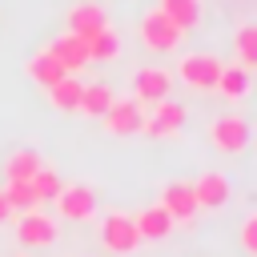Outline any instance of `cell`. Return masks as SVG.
Segmentation results:
<instances>
[{"instance_id":"1","label":"cell","mask_w":257,"mask_h":257,"mask_svg":"<svg viewBox=\"0 0 257 257\" xmlns=\"http://www.w3.org/2000/svg\"><path fill=\"white\" fill-rule=\"evenodd\" d=\"M137 32H141V44H145L149 52H173V48L181 44V36H185L161 8H149V12L141 16V28H137Z\"/></svg>"},{"instance_id":"2","label":"cell","mask_w":257,"mask_h":257,"mask_svg":"<svg viewBox=\"0 0 257 257\" xmlns=\"http://www.w3.org/2000/svg\"><path fill=\"white\" fill-rule=\"evenodd\" d=\"M221 60L213 52H189L177 60V76L189 84V88H217V76H221Z\"/></svg>"},{"instance_id":"3","label":"cell","mask_w":257,"mask_h":257,"mask_svg":"<svg viewBox=\"0 0 257 257\" xmlns=\"http://www.w3.org/2000/svg\"><path fill=\"white\" fill-rule=\"evenodd\" d=\"M209 137H213V149L217 153H225V157H237V153H245L249 149V120L245 116H217L213 120V128H209Z\"/></svg>"},{"instance_id":"4","label":"cell","mask_w":257,"mask_h":257,"mask_svg":"<svg viewBox=\"0 0 257 257\" xmlns=\"http://www.w3.org/2000/svg\"><path fill=\"white\" fill-rule=\"evenodd\" d=\"M173 96V72H165V68H141L137 76H133V100L145 108V104H161V100H169Z\"/></svg>"},{"instance_id":"5","label":"cell","mask_w":257,"mask_h":257,"mask_svg":"<svg viewBox=\"0 0 257 257\" xmlns=\"http://www.w3.org/2000/svg\"><path fill=\"white\" fill-rule=\"evenodd\" d=\"M16 241H20L24 249H44V245L56 241V221H52L48 213H40V209H28V213H20Z\"/></svg>"},{"instance_id":"6","label":"cell","mask_w":257,"mask_h":257,"mask_svg":"<svg viewBox=\"0 0 257 257\" xmlns=\"http://www.w3.org/2000/svg\"><path fill=\"white\" fill-rule=\"evenodd\" d=\"M100 241H104L108 253H133V249L141 245L137 225H133L128 213H108V217L100 221Z\"/></svg>"},{"instance_id":"7","label":"cell","mask_w":257,"mask_h":257,"mask_svg":"<svg viewBox=\"0 0 257 257\" xmlns=\"http://www.w3.org/2000/svg\"><path fill=\"white\" fill-rule=\"evenodd\" d=\"M52 205H56V213L68 217V221H88V217L96 213V193H92L88 185H64V189L52 197Z\"/></svg>"},{"instance_id":"8","label":"cell","mask_w":257,"mask_h":257,"mask_svg":"<svg viewBox=\"0 0 257 257\" xmlns=\"http://www.w3.org/2000/svg\"><path fill=\"white\" fill-rule=\"evenodd\" d=\"M185 104H177V100H161V104H153V116H145V124H141V133H149V137H177L181 128H185Z\"/></svg>"},{"instance_id":"9","label":"cell","mask_w":257,"mask_h":257,"mask_svg":"<svg viewBox=\"0 0 257 257\" xmlns=\"http://www.w3.org/2000/svg\"><path fill=\"white\" fill-rule=\"evenodd\" d=\"M48 52H52V60H56L68 76H76L80 68H88V64H92V60H88L84 40H80V36H72V32H60V36L48 44Z\"/></svg>"},{"instance_id":"10","label":"cell","mask_w":257,"mask_h":257,"mask_svg":"<svg viewBox=\"0 0 257 257\" xmlns=\"http://www.w3.org/2000/svg\"><path fill=\"white\" fill-rule=\"evenodd\" d=\"M100 120H104V128H108L112 137H133V133H141V124H145V108H141L137 100H112Z\"/></svg>"},{"instance_id":"11","label":"cell","mask_w":257,"mask_h":257,"mask_svg":"<svg viewBox=\"0 0 257 257\" xmlns=\"http://www.w3.org/2000/svg\"><path fill=\"white\" fill-rule=\"evenodd\" d=\"M173 221H193L197 217V197H193V185L189 181H169L161 189V201H157Z\"/></svg>"},{"instance_id":"12","label":"cell","mask_w":257,"mask_h":257,"mask_svg":"<svg viewBox=\"0 0 257 257\" xmlns=\"http://www.w3.org/2000/svg\"><path fill=\"white\" fill-rule=\"evenodd\" d=\"M100 28H108V16H104L100 4H72V8H68V32H72V36L88 40V36H96Z\"/></svg>"},{"instance_id":"13","label":"cell","mask_w":257,"mask_h":257,"mask_svg":"<svg viewBox=\"0 0 257 257\" xmlns=\"http://www.w3.org/2000/svg\"><path fill=\"white\" fill-rule=\"evenodd\" d=\"M193 185V197H197V209H221L225 201H229V181L221 177V173H201L197 181H189Z\"/></svg>"},{"instance_id":"14","label":"cell","mask_w":257,"mask_h":257,"mask_svg":"<svg viewBox=\"0 0 257 257\" xmlns=\"http://www.w3.org/2000/svg\"><path fill=\"white\" fill-rule=\"evenodd\" d=\"M133 225H137V237H141V241H165V237L173 233V217H169L161 205L141 209V213L133 217Z\"/></svg>"},{"instance_id":"15","label":"cell","mask_w":257,"mask_h":257,"mask_svg":"<svg viewBox=\"0 0 257 257\" xmlns=\"http://www.w3.org/2000/svg\"><path fill=\"white\" fill-rule=\"evenodd\" d=\"M157 8H161L181 32H189V28L201 24V0H161Z\"/></svg>"},{"instance_id":"16","label":"cell","mask_w":257,"mask_h":257,"mask_svg":"<svg viewBox=\"0 0 257 257\" xmlns=\"http://www.w3.org/2000/svg\"><path fill=\"white\" fill-rule=\"evenodd\" d=\"M112 100H116V96H112V88H108V84H84L76 112H84L88 120H96V116H104V112H108V104H112Z\"/></svg>"},{"instance_id":"17","label":"cell","mask_w":257,"mask_h":257,"mask_svg":"<svg viewBox=\"0 0 257 257\" xmlns=\"http://www.w3.org/2000/svg\"><path fill=\"white\" fill-rule=\"evenodd\" d=\"M84 48H88V60L104 64V60H116V56H120V36H116L112 28H100L96 36L84 40Z\"/></svg>"},{"instance_id":"18","label":"cell","mask_w":257,"mask_h":257,"mask_svg":"<svg viewBox=\"0 0 257 257\" xmlns=\"http://www.w3.org/2000/svg\"><path fill=\"white\" fill-rule=\"evenodd\" d=\"M28 76H32L36 84H44V88H52V84H56V80H64L68 72H64V68H60L56 60H52V52L44 48V52H36V56L28 60Z\"/></svg>"},{"instance_id":"19","label":"cell","mask_w":257,"mask_h":257,"mask_svg":"<svg viewBox=\"0 0 257 257\" xmlns=\"http://www.w3.org/2000/svg\"><path fill=\"white\" fill-rule=\"evenodd\" d=\"M217 92H221L225 100H241V96L249 92V72L237 68V64H225L221 76H217Z\"/></svg>"},{"instance_id":"20","label":"cell","mask_w":257,"mask_h":257,"mask_svg":"<svg viewBox=\"0 0 257 257\" xmlns=\"http://www.w3.org/2000/svg\"><path fill=\"white\" fill-rule=\"evenodd\" d=\"M80 92H84V84H80L76 76H64V80H56V84L48 88V96H52V104H56L60 112H76Z\"/></svg>"},{"instance_id":"21","label":"cell","mask_w":257,"mask_h":257,"mask_svg":"<svg viewBox=\"0 0 257 257\" xmlns=\"http://www.w3.org/2000/svg\"><path fill=\"white\" fill-rule=\"evenodd\" d=\"M40 169V157L32 149H16L8 161H4V177L8 181H32V173Z\"/></svg>"},{"instance_id":"22","label":"cell","mask_w":257,"mask_h":257,"mask_svg":"<svg viewBox=\"0 0 257 257\" xmlns=\"http://www.w3.org/2000/svg\"><path fill=\"white\" fill-rule=\"evenodd\" d=\"M237 68H245V72L257 68V24L237 28Z\"/></svg>"},{"instance_id":"23","label":"cell","mask_w":257,"mask_h":257,"mask_svg":"<svg viewBox=\"0 0 257 257\" xmlns=\"http://www.w3.org/2000/svg\"><path fill=\"white\" fill-rule=\"evenodd\" d=\"M4 201H8V209H12V213H28V209H36V205H40L28 181H8V185H4Z\"/></svg>"},{"instance_id":"24","label":"cell","mask_w":257,"mask_h":257,"mask_svg":"<svg viewBox=\"0 0 257 257\" xmlns=\"http://www.w3.org/2000/svg\"><path fill=\"white\" fill-rule=\"evenodd\" d=\"M28 185H32V193H36V201H52V197L64 189V181H60L52 169H44V165L32 173V181H28Z\"/></svg>"},{"instance_id":"25","label":"cell","mask_w":257,"mask_h":257,"mask_svg":"<svg viewBox=\"0 0 257 257\" xmlns=\"http://www.w3.org/2000/svg\"><path fill=\"white\" fill-rule=\"evenodd\" d=\"M241 249L249 257H257V217H245V225H241Z\"/></svg>"},{"instance_id":"26","label":"cell","mask_w":257,"mask_h":257,"mask_svg":"<svg viewBox=\"0 0 257 257\" xmlns=\"http://www.w3.org/2000/svg\"><path fill=\"white\" fill-rule=\"evenodd\" d=\"M12 217V209H8V201H4V189H0V225Z\"/></svg>"}]
</instances>
